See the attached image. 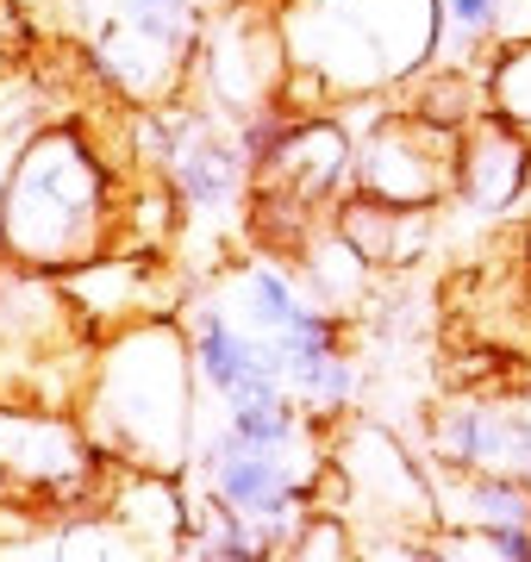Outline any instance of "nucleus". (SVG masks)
Returning a JSON list of instances; mask_svg holds the SVG:
<instances>
[{"label": "nucleus", "mask_w": 531, "mask_h": 562, "mask_svg": "<svg viewBox=\"0 0 531 562\" xmlns=\"http://www.w3.org/2000/svg\"><path fill=\"white\" fill-rule=\"evenodd\" d=\"M120 150L82 120H50L20 138L7 176H0V232L7 257L25 269H82L120 244L125 201Z\"/></svg>", "instance_id": "nucleus-1"}, {"label": "nucleus", "mask_w": 531, "mask_h": 562, "mask_svg": "<svg viewBox=\"0 0 531 562\" xmlns=\"http://www.w3.org/2000/svg\"><path fill=\"white\" fill-rule=\"evenodd\" d=\"M194 338L188 319H138L94 344V369H88L82 394V425L101 462L120 469H157V475H182L194 457Z\"/></svg>", "instance_id": "nucleus-2"}, {"label": "nucleus", "mask_w": 531, "mask_h": 562, "mask_svg": "<svg viewBox=\"0 0 531 562\" xmlns=\"http://www.w3.org/2000/svg\"><path fill=\"white\" fill-rule=\"evenodd\" d=\"M444 20V0H282L294 76H307L326 106L369 101L431 69Z\"/></svg>", "instance_id": "nucleus-3"}, {"label": "nucleus", "mask_w": 531, "mask_h": 562, "mask_svg": "<svg viewBox=\"0 0 531 562\" xmlns=\"http://www.w3.org/2000/svg\"><path fill=\"white\" fill-rule=\"evenodd\" d=\"M294 57L282 38V0H231L225 13H213L188 63V101L206 106L213 120L231 132L250 113L282 106Z\"/></svg>", "instance_id": "nucleus-4"}, {"label": "nucleus", "mask_w": 531, "mask_h": 562, "mask_svg": "<svg viewBox=\"0 0 531 562\" xmlns=\"http://www.w3.org/2000/svg\"><path fill=\"white\" fill-rule=\"evenodd\" d=\"M201 32L206 20L194 13V0H120V13L88 44V63L132 113H157L188 94Z\"/></svg>", "instance_id": "nucleus-5"}, {"label": "nucleus", "mask_w": 531, "mask_h": 562, "mask_svg": "<svg viewBox=\"0 0 531 562\" xmlns=\"http://www.w3.org/2000/svg\"><path fill=\"white\" fill-rule=\"evenodd\" d=\"M106 462L88 438L82 413L38 401H0V494L20 506H101Z\"/></svg>", "instance_id": "nucleus-6"}, {"label": "nucleus", "mask_w": 531, "mask_h": 562, "mask_svg": "<svg viewBox=\"0 0 531 562\" xmlns=\"http://www.w3.org/2000/svg\"><path fill=\"white\" fill-rule=\"evenodd\" d=\"M456 157L463 132L394 106L357 138V194L388 206H444L456 194Z\"/></svg>", "instance_id": "nucleus-7"}, {"label": "nucleus", "mask_w": 531, "mask_h": 562, "mask_svg": "<svg viewBox=\"0 0 531 562\" xmlns=\"http://www.w3.org/2000/svg\"><path fill=\"white\" fill-rule=\"evenodd\" d=\"M331 469H338V487H350L375 519H407V525L438 519L431 462L413 457L388 425H344L331 438Z\"/></svg>", "instance_id": "nucleus-8"}, {"label": "nucleus", "mask_w": 531, "mask_h": 562, "mask_svg": "<svg viewBox=\"0 0 531 562\" xmlns=\"http://www.w3.org/2000/svg\"><path fill=\"white\" fill-rule=\"evenodd\" d=\"M63 294L76 306V319L88 325V338H113L138 319H163L176 313V294H169L163 262L138 250V257H94L82 269H63Z\"/></svg>", "instance_id": "nucleus-9"}, {"label": "nucleus", "mask_w": 531, "mask_h": 562, "mask_svg": "<svg viewBox=\"0 0 531 562\" xmlns=\"http://www.w3.org/2000/svg\"><path fill=\"white\" fill-rule=\"evenodd\" d=\"M531 194V132L507 125L500 113H482V120L463 132V157H456V201L470 206L475 220H507L519 213Z\"/></svg>", "instance_id": "nucleus-10"}, {"label": "nucleus", "mask_w": 531, "mask_h": 562, "mask_svg": "<svg viewBox=\"0 0 531 562\" xmlns=\"http://www.w3.org/2000/svg\"><path fill=\"white\" fill-rule=\"evenodd\" d=\"M101 513L132 531L150 557H169L188 531V506H182V475H157V469H120L106 462L101 482Z\"/></svg>", "instance_id": "nucleus-11"}, {"label": "nucleus", "mask_w": 531, "mask_h": 562, "mask_svg": "<svg viewBox=\"0 0 531 562\" xmlns=\"http://www.w3.org/2000/svg\"><path fill=\"white\" fill-rule=\"evenodd\" d=\"M331 225H338L382 276H394V269H413V262L426 257L438 206H388V201H369V194H344V201L331 206Z\"/></svg>", "instance_id": "nucleus-12"}, {"label": "nucleus", "mask_w": 531, "mask_h": 562, "mask_svg": "<svg viewBox=\"0 0 531 562\" xmlns=\"http://www.w3.org/2000/svg\"><path fill=\"white\" fill-rule=\"evenodd\" d=\"M188 338H194V369H201V387H213L225 406L238 401L250 382H282V375H269V369H263V338H257L250 325H231L219 306L188 313Z\"/></svg>", "instance_id": "nucleus-13"}, {"label": "nucleus", "mask_w": 531, "mask_h": 562, "mask_svg": "<svg viewBox=\"0 0 531 562\" xmlns=\"http://www.w3.org/2000/svg\"><path fill=\"white\" fill-rule=\"evenodd\" d=\"M301 276H307V294L319 306H331V313H363V301L375 294V281H382V269L357 250V244L338 232V225H319L307 244H301Z\"/></svg>", "instance_id": "nucleus-14"}, {"label": "nucleus", "mask_w": 531, "mask_h": 562, "mask_svg": "<svg viewBox=\"0 0 531 562\" xmlns=\"http://www.w3.org/2000/svg\"><path fill=\"white\" fill-rule=\"evenodd\" d=\"M307 306L301 281L287 276L282 262H250L238 276V313H245L250 331H287V319Z\"/></svg>", "instance_id": "nucleus-15"}, {"label": "nucleus", "mask_w": 531, "mask_h": 562, "mask_svg": "<svg viewBox=\"0 0 531 562\" xmlns=\"http://www.w3.org/2000/svg\"><path fill=\"white\" fill-rule=\"evenodd\" d=\"M225 438L238 443V450H263V457H287L307 419H301V401L287 394V401H269V406H225Z\"/></svg>", "instance_id": "nucleus-16"}, {"label": "nucleus", "mask_w": 531, "mask_h": 562, "mask_svg": "<svg viewBox=\"0 0 531 562\" xmlns=\"http://www.w3.org/2000/svg\"><path fill=\"white\" fill-rule=\"evenodd\" d=\"M482 76H488V113H500L507 125L531 132V38L494 44Z\"/></svg>", "instance_id": "nucleus-17"}, {"label": "nucleus", "mask_w": 531, "mask_h": 562, "mask_svg": "<svg viewBox=\"0 0 531 562\" xmlns=\"http://www.w3.org/2000/svg\"><path fill=\"white\" fill-rule=\"evenodd\" d=\"M287 394L301 401V413L338 419V413H350V401H357V362L338 350V357H326V362H313V369H301V375L287 382Z\"/></svg>", "instance_id": "nucleus-18"}, {"label": "nucleus", "mask_w": 531, "mask_h": 562, "mask_svg": "<svg viewBox=\"0 0 531 562\" xmlns=\"http://www.w3.org/2000/svg\"><path fill=\"white\" fill-rule=\"evenodd\" d=\"M282 562H357L350 557V531L338 513H319L313 506L307 519H301V531L282 543Z\"/></svg>", "instance_id": "nucleus-19"}, {"label": "nucleus", "mask_w": 531, "mask_h": 562, "mask_svg": "<svg viewBox=\"0 0 531 562\" xmlns=\"http://www.w3.org/2000/svg\"><path fill=\"white\" fill-rule=\"evenodd\" d=\"M475 538L488 543V557H494V562H531V519L475 525Z\"/></svg>", "instance_id": "nucleus-20"}, {"label": "nucleus", "mask_w": 531, "mask_h": 562, "mask_svg": "<svg viewBox=\"0 0 531 562\" xmlns=\"http://www.w3.org/2000/svg\"><path fill=\"white\" fill-rule=\"evenodd\" d=\"M500 7H507V0H444L450 25L470 32V38H494V32H500Z\"/></svg>", "instance_id": "nucleus-21"}, {"label": "nucleus", "mask_w": 531, "mask_h": 562, "mask_svg": "<svg viewBox=\"0 0 531 562\" xmlns=\"http://www.w3.org/2000/svg\"><path fill=\"white\" fill-rule=\"evenodd\" d=\"M400 562H463V557H450L444 543H407V550H400Z\"/></svg>", "instance_id": "nucleus-22"}, {"label": "nucleus", "mask_w": 531, "mask_h": 562, "mask_svg": "<svg viewBox=\"0 0 531 562\" xmlns=\"http://www.w3.org/2000/svg\"><path fill=\"white\" fill-rule=\"evenodd\" d=\"M526 281H531V225H526Z\"/></svg>", "instance_id": "nucleus-23"}, {"label": "nucleus", "mask_w": 531, "mask_h": 562, "mask_svg": "<svg viewBox=\"0 0 531 562\" xmlns=\"http://www.w3.org/2000/svg\"><path fill=\"white\" fill-rule=\"evenodd\" d=\"M526 225H531V194H526Z\"/></svg>", "instance_id": "nucleus-24"}, {"label": "nucleus", "mask_w": 531, "mask_h": 562, "mask_svg": "<svg viewBox=\"0 0 531 562\" xmlns=\"http://www.w3.org/2000/svg\"><path fill=\"white\" fill-rule=\"evenodd\" d=\"M0 257H7V232H0Z\"/></svg>", "instance_id": "nucleus-25"}]
</instances>
